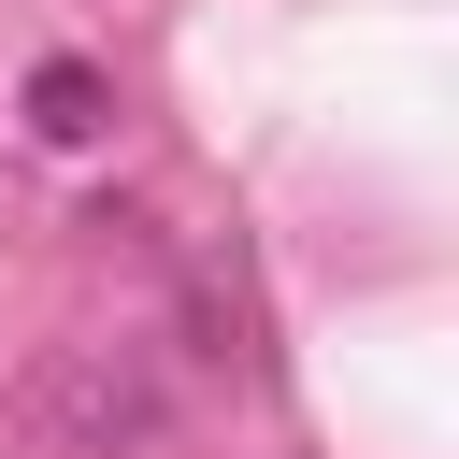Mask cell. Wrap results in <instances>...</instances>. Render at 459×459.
<instances>
[{
	"label": "cell",
	"instance_id": "1",
	"mask_svg": "<svg viewBox=\"0 0 459 459\" xmlns=\"http://www.w3.org/2000/svg\"><path fill=\"white\" fill-rule=\"evenodd\" d=\"M29 129H43V143H100V129H115V72H100V57H43V72H29Z\"/></svg>",
	"mask_w": 459,
	"mask_h": 459
}]
</instances>
